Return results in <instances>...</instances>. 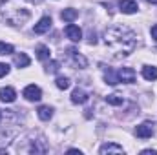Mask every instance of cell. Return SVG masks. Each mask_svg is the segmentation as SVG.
<instances>
[{
    "mask_svg": "<svg viewBox=\"0 0 157 155\" xmlns=\"http://www.w3.org/2000/svg\"><path fill=\"white\" fill-rule=\"evenodd\" d=\"M104 44L108 47H112L113 51L126 57V55L133 53V49L137 47V35L130 28L115 26V28H110L104 33Z\"/></svg>",
    "mask_w": 157,
    "mask_h": 155,
    "instance_id": "cell-1",
    "label": "cell"
},
{
    "mask_svg": "<svg viewBox=\"0 0 157 155\" xmlns=\"http://www.w3.org/2000/svg\"><path fill=\"white\" fill-rule=\"evenodd\" d=\"M2 15H4V20L9 24V26H22L26 20H29L31 13L24 7H7V9H0Z\"/></svg>",
    "mask_w": 157,
    "mask_h": 155,
    "instance_id": "cell-2",
    "label": "cell"
},
{
    "mask_svg": "<svg viewBox=\"0 0 157 155\" xmlns=\"http://www.w3.org/2000/svg\"><path fill=\"white\" fill-rule=\"evenodd\" d=\"M28 153H46L48 152V144H46V139L37 135V141H29V148L26 150Z\"/></svg>",
    "mask_w": 157,
    "mask_h": 155,
    "instance_id": "cell-3",
    "label": "cell"
},
{
    "mask_svg": "<svg viewBox=\"0 0 157 155\" xmlns=\"http://www.w3.org/2000/svg\"><path fill=\"white\" fill-rule=\"evenodd\" d=\"M155 133V128H154V122H143L135 128V135L141 137V139H150L152 135Z\"/></svg>",
    "mask_w": 157,
    "mask_h": 155,
    "instance_id": "cell-4",
    "label": "cell"
},
{
    "mask_svg": "<svg viewBox=\"0 0 157 155\" xmlns=\"http://www.w3.org/2000/svg\"><path fill=\"white\" fill-rule=\"evenodd\" d=\"M22 95H24L29 102H37V100L42 99V91H40L39 86H35V84L26 86V88H24V91H22Z\"/></svg>",
    "mask_w": 157,
    "mask_h": 155,
    "instance_id": "cell-5",
    "label": "cell"
},
{
    "mask_svg": "<svg viewBox=\"0 0 157 155\" xmlns=\"http://www.w3.org/2000/svg\"><path fill=\"white\" fill-rule=\"evenodd\" d=\"M117 77H119V82H124V84H132L135 82V71L132 68H121L117 71Z\"/></svg>",
    "mask_w": 157,
    "mask_h": 155,
    "instance_id": "cell-6",
    "label": "cell"
},
{
    "mask_svg": "<svg viewBox=\"0 0 157 155\" xmlns=\"http://www.w3.org/2000/svg\"><path fill=\"white\" fill-rule=\"evenodd\" d=\"M51 17H42L39 22L35 24V28H33V31L37 33V35H44V33H48L49 29H51Z\"/></svg>",
    "mask_w": 157,
    "mask_h": 155,
    "instance_id": "cell-7",
    "label": "cell"
},
{
    "mask_svg": "<svg viewBox=\"0 0 157 155\" xmlns=\"http://www.w3.org/2000/svg\"><path fill=\"white\" fill-rule=\"evenodd\" d=\"M64 33H66V37L71 40V42H78V40L82 39V31H80V28H78V26H75V24H71V22L66 26Z\"/></svg>",
    "mask_w": 157,
    "mask_h": 155,
    "instance_id": "cell-8",
    "label": "cell"
},
{
    "mask_svg": "<svg viewBox=\"0 0 157 155\" xmlns=\"http://www.w3.org/2000/svg\"><path fill=\"white\" fill-rule=\"evenodd\" d=\"M15 99H17V91L11 86L0 88V100L2 102H15Z\"/></svg>",
    "mask_w": 157,
    "mask_h": 155,
    "instance_id": "cell-9",
    "label": "cell"
},
{
    "mask_svg": "<svg viewBox=\"0 0 157 155\" xmlns=\"http://www.w3.org/2000/svg\"><path fill=\"white\" fill-rule=\"evenodd\" d=\"M119 9L122 13H126V15H132V13H135L139 9V6H137L135 0H121L119 2Z\"/></svg>",
    "mask_w": 157,
    "mask_h": 155,
    "instance_id": "cell-10",
    "label": "cell"
},
{
    "mask_svg": "<svg viewBox=\"0 0 157 155\" xmlns=\"http://www.w3.org/2000/svg\"><path fill=\"white\" fill-rule=\"evenodd\" d=\"M99 152H101V155H106V153H124L122 146H119V144H115V142H106V144H102Z\"/></svg>",
    "mask_w": 157,
    "mask_h": 155,
    "instance_id": "cell-11",
    "label": "cell"
},
{
    "mask_svg": "<svg viewBox=\"0 0 157 155\" xmlns=\"http://www.w3.org/2000/svg\"><path fill=\"white\" fill-rule=\"evenodd\" d=\"M88 93L82 89V88H77V89H73V93H71V102L73 104H84L86 100H88Z\"/></svg>",
    "mask_w": 157,
    "mask_h": 155,
    "instance_id": "cell-12",
    "label": "cell"
},
{
    "mask_svg": "<svg viewBox=\"0 0 157 155\" xmlns=\"http://www.w3.org/2000/svg\"><path fill=\"white\" fill-rule=\"evenodd\" d=\"M68 55L73 59V62H75L77 66H80V68H86V66H88V60H86L82 55H78V53L75 51V49H73V47H70V49H68Z\"/></svg>",
    "mask_w": 157,
    "mask_h": 155,
    "instance_id": "cell-13",
    "label": "cell"
},
{
    "mask_svg": "<svg viewBox=\"0 0 157 155\" xmlns=\"http://www.w3.org/2000/svg\"><path fill=\"white\" fill-rule=\"evenodd\" d=\"M13 62H15V66H18V68H28L31 60H29V57H28L26 53H17L15 59H13Z\"/></svg>",
    "mask_w": 157,
    "mask_h": 155,
    "instance_id": "cell-14",
    "label": "cell"
},
{
    "mask_svg": "<svg viewBox=\"0 0 157 155\" xmlns=\"http://www.w3.org/2000/svg\"><path fill=\"white\" fill-rule=\"evenodd\" d=\"M104 80H106V84H110V86H117L119 84V77L117 73L112 70V68H108V70H104Z\"/></svg>",
    "mask_w": 157,
    "mask_h": 155,
    "instance_id": "cell-15",
    "label": "cell"
},
{
    "mask_svg": "<svg viewBox=\"0 0 157 155\" xmlns=\"http://www.w3.org/2000/svg\"><path fill=\"white\" fill-rule=\"evenodd\" d=\"M37 115H39L40 120H49L53 117V108L51 106H40L37 110Z\"/></svg>",
    "mask_w": 157,
    "mask_h": 155,
    "instance_id": "cell-16",
    "label": "cell"
},
{
    "mask_svg": "<svg viewBox=\"0 0 157 155\" xmlns=\"http://www.w3.org/2000/svg\"><path fill=\"white\" fill-rule=\"evenodd\" d=\"M37 59L39 60H49V57H51V51H49V47L48 46H44V44H40L37 46Z\"/></svg>",
    "mask_w": 157,
    "mask_h": 155,
    "instance_id": "cell-17",
    "label": "cell"
},
{
    "mask_svg": "<svg viewBox=\"0 0 157 155\" xmlns=\"http://www.w3.org/2000/svg\"><path fill=\"white\" fill-rule=\"evenodd\" d=\"M77 17H78V11L77 9H71V7H68V9H64V11L60 13V18H62L64 22H73Z\"/></svg>",
    "mask_w": 157,
    "mask_h": 155,
    "instance_id": "cell-18",
    "label": "cell"
},
{
    "mask_svg": "<svg viewBox=\"0 0 157 155\" xmlns=\"http://www.w3.org/2000/svg\"><path fill=\"white\" fill-rule=\"evenodd\" d=\"M143 77L146 80H157V68L155 66H144L143 68Z\"/></svg>",
    "mask_w": 157,
    "mask_h": 155,
    "instance_id": "cell-19",
    "label": "cell"
},
{
    "mask_svg": "<svg viewBox=\"0 0 157 155\" xmlns=\"http://www.w3.org/2000/svg\"><path fill=\"white\" fill-rule=\"evenodd\" d=\"M106 102L112 104V106H121V104L124 102V99H122L121 95H115V93H113V95H108V97H106Z\"/></svg>",
    "mask_w": 157,
    "mask_h": 155,
    "instance_id": "cell-20",
    "label": "cell"
},
{
    "mask_svg": "<svg viewBox=\"0 0 157 155\" xmlns=\"http://www.w3.org/2000/svg\"><path fill=\"white\" fill-rule=\"evenodd\" d=\"M55 84H57V88H59V89H68L71 82H70V78H68V77H59L57 80H55Z\"/></svg>",
    "mask_w": 157,
    "mask_h": 155,
    "instance_id": "cell-21",
    "label": "cell"
},
{
    "mask_svg": "<svg viewBox=\"0 0 157 155\" xmlns=\"http://www.w3.org/2000/svg\"><path fill=\"white\" fill-rule=\"evenodd\" d=\"M59 70H60V64H59L57 60H51V62L46 64V71H48V73H57Z\"/></svg>",
    "mask_w": 157,
    "mask_h": 155,
    "instance_id": "cell-22",
    "label": "cell"
},
{
    "mask_svg": "<svg viewBox=\"0 0 157 155\" xmlns=\"http://www.w3.org/2000/svg\"><path fill=\"white\" fill-rule=\"evenodd\" d=\"M11 53H13V46L6 44V42H0V55H11Z\"/></svg>",
    "mask_w": 157,
    "mask_h": 155,
    "instance_id": "cell-23",
    "label": "cell"
},
{
    "mask_svg": "<svg viewBox=\"0 0 157 155\" xmlns=\"http://www.w3.org/2000/svg\"><path fill=\"white\" fill-rule=\"evenodd\" d=\"M7 73H9V66H7V64H4V62H0V78L6 77Z\"/></svg>",
    "mask_w": 157,
    "mask_h": 155,
    "instance_id": "cell-24",
    "label": "cell"
},
{
    "mask_svg": "<svg viewBox=\"0 0 157 155\" xmlns=\"http://www.w3.org/2000/svg\"><path fill=\"white\" fill-rule=\"evenodd\" d=\"M150 33H152V39L157 42V24L155 26H152V29H150Z\"/></svg>",
    "mask_w": 157,
    "mask_h": 155,
    "instance_id": "cell-25",
    "label": "cell"
},
{
    "mask_svg": "<svg viewBox=\"0 0 157 155\" xmlns=\"http://www.w3.org/2000/svg\"><path fill=\"white\" fill-rule=\"evenodd\" d=\"M143 155H157V150H143Z\"/></svg>",
    "mask_w": 157,
    "mask_h": 155,
    "instance_id": "cell-26",
    "label": "cell"
},
{
    "mask_svg": "<svg viewBox=\"0 0 157 155\" xmlns=\"http://www.w3.org/2000/svg\"><path fill=\"white\" fill-rule=\"evenodd\" d=\"M68 153H78L80 155V150H73V148H71V150H68Z\"/></svg>",
    "mask_w": 157,
    "mask_h": 155,
    "instance_id": "cell-27",
    "label": "cell"
},
{
    "mask_svg": "<svg viewBox=\"0 0 157 155\" xmlns=\"http://www.w3.org/2000/svg\"><path fill=\"white\" fill-rule=\"evenodd\" d=\"M148 4H154V6H157V0H146Z\"/></svg>",
    "mask_w": 157,
    "mask_h": 155,
    "instance_id": "cell-28",
    "label": "cell"
},
{
    "mask_svg": "<svg viewBox=\"0 0 157 155\" xmlns=\"http://www.w3.org/2000/svg\"><path fill=\"white\" fill-rule=\"evenodd\" d=\"M2 117H4V112H0V122H2Z\"/></svg>",
    "mask_w": 157,
    "mask_h": 155,
    "instance_id": "cell-29",
    "label": "cell"
}]
</instances>
